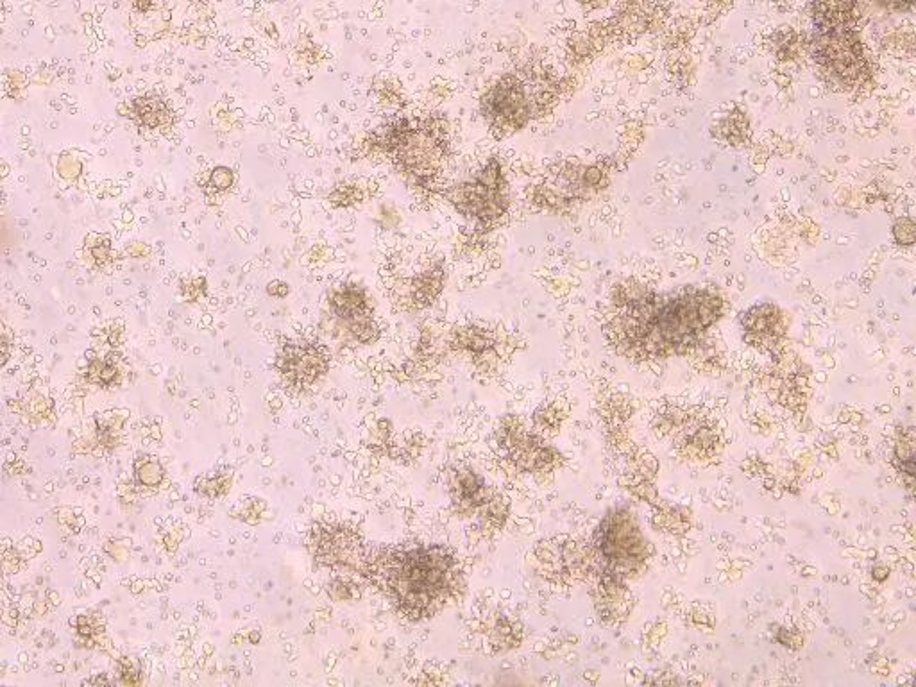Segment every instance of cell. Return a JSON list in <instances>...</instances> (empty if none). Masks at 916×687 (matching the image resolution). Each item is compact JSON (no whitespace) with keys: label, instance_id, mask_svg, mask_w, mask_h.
I'll return each instance as SVG.
<instances>
[{"label":"cell","instance_id":"cell-1","mask_svg":"<svg viewBox=\"0 0 916 687\" xmlns=\"http://www.w3.org/2000/svg\"><path fill=\"white\" fill-rule=\"evenodd\" d=\"M723 310L725 301L716 290L682 287L659 294L628 280L612 290L605 335L612 348L634 362L684 357L700 348Z\"/></svg>","mask_w":916,"mask_h":687},{"label":"cell","instance_id":"cell-2","mask_svg":"<svg viewBox=\"0 0 916 687\" xmlns=\"http://www.w3.org/2000/svg\"><path fill=\"white\" fill-rule=\"evenodd\" d=\"M364 578L408 621L430 620L457 600L466 577L442 544H387L367 553Z\"/></svg>","mask_w":916,"mask_h":687},{"label":"cell","instance_id":"cell-3","mask_svg":"<svg viewBox=\"0 0 916 687\" xmlns=\"http://www.w3.org/2000/svg\"><path fill=\"white\" fill-rule=\"evenodd\" d=\"M450 120L439 111L403 115L374 129L364 142L365 154H380L408 187L423 196L437 192L451 158Z\"/></svg>","mask_w":916,"mask_h":687},{"label":"cell","instance_id":"cell-4","mask_svg":"<svg viewBox=\"0 0 916 687\" xmlns=\"http://www.w3.org/2000/svg\"><path fill=\"white\" fill-rule=\"evenodd\" d=\"M559 88L546 72H503L478 102V110L496 138L516 135L535 119L552 111Z\"/></svg>","mask_w":916,"mask_h":687},{"label":"cell","instance_id":"cell-5","mask_svg":"<svg viewBox=\"0 0 916 687\" xmlns=\"http://www.w3.org/2000/svg\"><path fill=\"white\" fill-rule=\"evenodd\" d=\"M589 546L594 575L605 573L625 582L639 577L652 559V546L641 532L636 514L627 507H616L603 516Z\"/></svg>","mask_w":916,"mask_h":687},{"label":"cell","instance_id":"cell-6","mask_svg":"<svg viewBox=\"0 0 916 687\" xmlns=\"http://www.w3.org/2000/svg\"><path fill=\"white\" fill-rule=\"evenodd\" d=\"M439 194L455 208L458 215L475 224L478 235L489 233L509 213V181L498 156H491L467 178L441 188Z\"/></svg>","mask_w":916,"mask_h":687},{"label":"cell","instance_id":"cell-7","mask_svg":"<svg viewBox=\"0 0 916 687\" xmlns=\"http://www.w3.org/2000/svg\"><path fill=\"white\" fill-rule=\"evenodd\" d=\"M392 305L405 312H423L441 297L448 281L446 258L435 251H408L392 258L385 272Z\"/></svg>","mask_w":916,"mask_h":687},{"label":"cell","instance_id":"cell-8","mask_svg":"<svg viewBox=\"0 0 916 687\" xmlns=\"http://www.w3.org/2000/svg\"><path fill=\"white\" fill-rule=\"evenodd\" d=\"M654 430L659 437H668L680 457L689 462L716 460L725 446L718 425L698 408H662L655 416Z\"/></svg>","mask_w":916,"mask_h":687},{"label":"cell","instance_id":"cell-9","mask_svg":"<svg viewBox=\"0 0 916 687\" xmlns=\"http://www.w3.org/2000/svg\"><path fill=\"white\" fill-rule=\"evenodd\" d=\"M535 575L553 586H577L594 575L591 546L569 535H553L535 544L532 555Z\"/></svg>","mask_w":916,"mask_h":687},{"label":"cell","instance_id":"cell-10","mask_svg":"<svg viewBox=\"0 0 916 687\" xmlns=\"http://www.w3.org/2000/svg\"><path fill=\"white\" fill-rule=\"evenodd\" d=\"M308 552L315 562L337 575L364 577L369 548L364 537L346 523H317L308 535Z\"/></svg>","mask_w":916,"mask_h":687},{"label":"cell","instance_id":"cell-11","mask_svg":"<svg viewBox=\"0 0 916 687\" xmlns=\"http://www.w3.org/2000/svg\"><path fill=\"white\" fill-rule=\"evenodd\" d=\"M496 442L505 460L518 473H552L560 464L559 451L541 433L528 430L519 417L507 416L496 428Z\"/></svg>","mask_w":916,"mask_h":687},{"label":"cell","instance_id":"cell-12","mask_svg":"<svg viewBox=\"0 0 916 687\" xmlns=\"http://www.w3.org/2000/svg\"><path fill=\"white\" fill-rule=\"evenodd\" d=\"M331 353L323 342L290 339L276 349L274 369L283 385L292 392L308 391L330 371Z\"/></svg>","mask_w":916,"mask_h":687},{"label":"cell","instance_id":"cell-13","mask_svg":"<svg viewBox=\"0 0 916 687\" xmlns=\"http://www.w3.org/2000/svg\"><path fill=\"white\" fill-rule=\"evenodd\" d=\"M741 328L743 339L747 340L752 348L772 353L782 348V342L788 335L786 314L772 303L752 306L747 314L741 317Z\"/></svg>","mask_w":916,"mask_h":687},{"label":"cell","instance_id":"cell-14","mask_svg":"<svg viewBox=\"0 0 916 687\" xmlns=\"http://www.w3.org/2000/svg\"><path fill=\"white\" fill-rule=\"evenodd\" d=\"M364 317H374L373 297L357 281H342L333 285L326 294L323 317L330 323H351Z\"/></svg>","mask_w":916,"mask_h":687},{"label":"cell","instance_id":"cell-15","mask_svg":"<svg viewBox=\"0 0 916 687\" xmlns=\"http://www.w3.org/2000/svg\"><path fill=\"white\" fill-rule=\"evenodd\" d=\"M446 489L450 494L451 507L460 514L471 518L476 510L491 498V485L485 482L484 476L476 473L469 466L451 467L446 473Z\"/></svg>","mask_w":916,"mask_h":687},{"label":"cell","instance_id":"cell-16","mask_svg":"<svg viewBox=\"0 0 916 687\" xmlns=\"http://www.w3.org/2000/svg\"><path fill=\"white\" fill-rule=\"evenodd\" d=\"M126 117L136 128L165 135L176 124V111L169 99L156 92L136 95L126 102Z\"/></svg>","mask_w":916,"mask_h":687},{"label":"cell","instance_id":"cell-17","mask_svg":"<svg viewBox=\"0 0 916 687\" xmlns=\"http://www.w3.org/2000/svg\"><path fill=\"white\" fill-rule=\"evenodd\" d=\"M594 607L605 623H623L634 607V596L625 580L605 573L594 575Z\"/></svg>","mask_w":916,"mask_h":687},{"label":"cell","instance_id":"cell-18","mask_svg":"<svg viewBox=\"0 0 916 687\" xmlns=\"http://www.w3.org/2000/svg\"><path fill=\"white\" fill-rule=\"evenodd\" d=\"M133 20L145 38H158L169 27L170 15L163 0H133Z\"/></svg>","mask_w":916,"mask_h":687},{"label":"cell","instance_id":"cell-19","mask_svg":"<svg viewBox=\"0 0 916 687\" xmlns=\"http://www.w3.org/2000/svg\"><path fill=\"white\" fill-rule=\"evenodd\" d=\"M475 516L485 532L501 530L509 519V501L505 500L500 492L494 491L491 498L476 510Z\"/></svg>","mask_w":916,"mask_h":687},{"label":"cell","instance_id":"cell-20","mask_svg":"<svg viewBox=\"0 0 916 687\" xmlns=\"http://www.w3.org/2000/svg\"><path fill=\"white\" fill-rule=\"evenodd\" d=\"M691 525V516L686 509L679 507H664L655 512L654 526L661 532L668 534H684Z\"/></svg>","mask_w":916,"mask_h":687},{"label":"cell","instance_id":"cell-21","mask_svg":"<svg viewBox=\"0 0 916 687\" xmlns=\"http://www.w3.org/2000/svg\"><path fill=\"white\" fill-rule=\"evenodd\" d=\"M235 183H237L235 170L224 167V165H217L206 174L203 188L206 196L219 199V197L229 194L235 188Z\"/></svg>","mask_w":916,"mask_h":687},{"label":"cell","instance_id":"cell-22","mask_svg":"<svg viewBox=\"0 0 916 687\" xmlns=\"http://www.w3.org/2000/svg\"><path fill=\"white\" fill-rule=\"evenodd\" d=\"M895 460L900 462V471L904 475H908L909 489H911L913 475H915V467H913V462H915V435H913L911 428L902 430V433H900L897 444H895Z\"/></svg>","mask_w":916,"mask_h":687},{"label":"cell","instance_id":"cell-23","mask_svg":"<svg viewBox=\"0 0 916 687\" xmlns=\"http://www.w3.org/2000/svg\"><path fill=\"white\" fill-rule=\"evenodd\" d=\"M135 475L138 484L147 489H156L160 487L165 478V469L162 464L153 457H144L136 460Z\"/></svg>","mask_w":916,"mask_h":687},{"label":"cell","instance_id":"cell-24","mask_svg":"<svg viewBox=\"0 0 916 687\" xmlns=\"http://www.w3.org/2000/svg\"><path fill=\"white\" fill-rule=\"evenodd\" d=\"M521 630L507 618H500L491 630V643L496 650H510L519 645Z\"/></svg>","mask_w":916,"mask_h":687},{"label":"cell","instance_id":"cell-25","mask_svg":"<svg viewBox=\"0 0 916 687\" xmlns=\"http://www.w3.org/2000/svg\"><path fill=\"white\" fill-rule=\"evenodd\" d=\"M110 358H102V360L90 362V367H88L90 382L102 385V387H111L113 383L119 382V367Z\"/></svg>","mask_w":916,"mask_h":687},{"label":"cell","instance_id":"cell-26","mask_svg":"<svg viewBox=\"0 0 916 687\" xmlns=\"http://www.w3.org/2000/svg\"><path fill=\"white\" fill-rule=\"evenodd\" d=\"M367 187L357 185V183H344L339 185L330 194V203L339 208H348L358 203H364L367 199Z\"/></svg>","mask_w":916,"mask_h":687},{"label":"cell","instance_id":"cell-27","mask_svg":"<svg viewBox=\"0 0 916 687\" xmlns=\"http://www.w3.org/2000/svg\"><path fill=\"white\" fill-rule=\"evenodd\" d=\"M358 586L355 582V577H349V575H337V577L331 580L328 584V591H330L331 598L333 600H339V602H351L355 600L358 594H355Z\"/></svg>","mask_w":916,"mask_h":687},{"label":"cell","instance_id":"cell-28","mask_svg":"<svg viewBox=\"0 0 916 687\" xmlns=\"http://www.w3.org/2000/svg\"><path fill=\"white\" fill-rule=\"evenodd\" d=\"M562 419H564V416L560 414L559 408L548 405V407H541L539 410H535L534 425L537 428V432H557Z\"/></svg>","mask_w":916,"mask_h":687},{"label":"cell","instance_id":"cell-29","mask_svg":"<svg viewBox=\"0 0 916 687\" xmlns=\"http://www.w3.org/2000/svg\"><path fill=\"white\" fill-rule=\"evenodd\" d=\"M231 485V476H215V478H206V484L204 487V494L206 496H221V494H226Z\"/></svg>","mask_w":916,"mask_h":687},{"label":"cell","instance_id":"cell-30","mask_svg":"<svg viewBox=\"0 0 916 687\" xmlns=\"http://www.w3.org/2000/svg\"><path fill=\"white\" fill-rule=\"evenodd\" d=\"M382 86H376L378 90V97L383 104H391V106H396L398 102H401V90L399 86H394L392 81H382L380 83Z\"/></svg>","mask_w":916,"mask_h":687},{"label":"cell","instance_id":"cell-31","mask_svg":"<svg viewBox=\"0 0 916 687\" xmlns=\"http://www.w3.org/2000/svg\"><path fill=\"white\" fill-rule=\"evenodd\" d=\"M90 255L99 265H104L111 260V246L108 238H99L94 246L90 247Z\"/></svg>","mask_w":916,"mask_h":687},{"label":"cell","instance_id":"cell-32","mask_svg":"<svg viewBox=\"0 0 916 687\" xmlns=\"http://www.w3.org/2000/svg\"><path fill=\"white\" fill-rule=\"evenodd\" d=\"M267 294L272 297L289 296V285L285 281H272L267 287Z\"/></svg>","mask_w":916,"mask_h":687},{"label":"cell","instance_id":"cell-33","mask_svg":"<svg viewBox=\"0 0 916 687\" xmlns=\"http://www.w3.org/2000/svg\"><path fill=\"white\" fill-rule=\"evenodd\" d=\"M9 358V340L4 331H2V324H0V367L8 362Z\"/></svg>","mask_w":916,"mask_h":687}]
</instances>
